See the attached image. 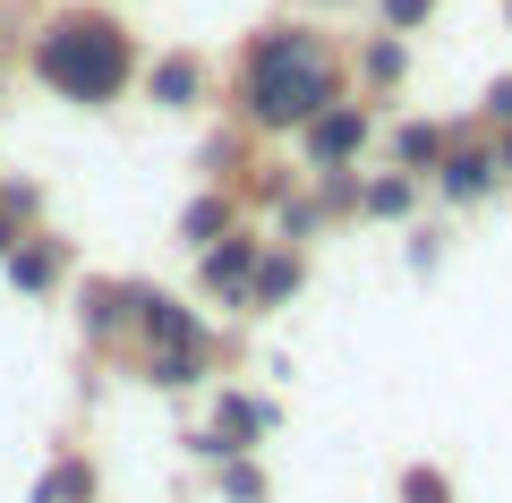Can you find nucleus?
Returning <instances> with one entry per match:
<instances>
[{"label":"nucleus","mask_w":512,"mask_h":503,"mask_svg":"<svg viewBox=\"0 0 512 503\" xmlns=\"http://www.w3.org/2000/svg\"><path fill=\"white\" fill-rule=\"evenodd\" d=\"M342 94H350V60L325 43V26H256L231 77V111L256 137H299Z\"/></svg>","instance_id":"nucleus-1"},{"label":"nucleus","mask_w":512,"mask_h":503,"mask_svg":"<svg viewBox=\"0 0 512 503\" xmlns=\"http://www.w3.org/2000/svg\"><path fill=\"white\" fill-rule=\"evenodd\" d=\"M26 69H35L60 103L103 111V103H120V94L146 77V60H137V35H128L111 9H60V18L26 43Z\"/></svg>","instance_id":"nucleus-2"},{"label":"nucleus","mask_w":512,"mask_h":503,"mask_svg":"<svg viewBox=\"0 0 512 503\" xmlns=\"http://www.w3.org/2000/svg\"><path fill=\"white\" fill-rule=\"evenodd\" d=\"M128 342H137V367H146L154 393H197L214 376V324L180 299V290L137 282V316H128Z\"/></svg>","instance_id":"nucleus-3"},{"label":"nucleus","mask_w":512,"mask_h":503,"mask_svg":"<svg viewBox=\"0 0 512 503\" xmlns=\"http://www.w3.org/2000/svg\"><path fill=\"white\" fill-rule=\"evenodd\" d=\"M376 145V111H367V94H342V103H325L308 128H299V162L316 171H359V154Z\"/></svg>","instance_id":"nucleus-4"},{"label":"nucleus","mask_w":512,"mask_h":503,"mask_svg":"<svg viewBox=\"0 0 512 503\" xmlns=\"http://www.w3.org/2000/svg\"><path fill=\"white\" fill-rule=\"evenodd\" d=\"M427 188H436L444 205H487L495 188H504V162H495V137H453Z\"/></svg>","instance_id":"nucleus-5"},{"label":"nucleus","mask_w":512,"mask_h":503,"mask_svg":"<svg viewBox=\"0 0 512 503\" xmlns=\"http://www.w3.org/2000/svg\"><path fill=\"white\" fill-rule=\"evenodd\" d=\"M256 256H265V239H256V231H231V239H214V248H197V290H205V299H222V307H239V316H248V290H256Z\"/></svg>","instance_id":"nucleus-6"},{"label":"nucleus","mask_w":512,"mask_h":503,"mask_svg":"<svg viewBox=\"0 0 512 503\" xmlns=\"http://www.w3.org/2000/svg\"><path fill=\"white\" fill-rule=\"evenodd\" d=\"M256 435H274V401H248V393H222L214 401V427L197 435L205 461H248Z\"/></svg>","instance_id":"nucleus-7"},{"label":"nucleus","mask_w":512,"mask_h":503,"mask_svg":"<svg viewBox=\"0 0 512 503\" xmlns=\"http://www.w3.org/2000/svg\"><path fill=\"white\" fill-rule=\"evenodd\" d=\"M0 265H9V282H18L26 299H52V290H60V273H69V248H60L52 231H26L18 248L0 256Z\"/></svg>","instance_id":"nucleus-8"},{"label":"nucleus","mask_w":512,"mask_h":503,"mask_svg":"<svg viewBox=\"0 0 512 503\" xmlns=\"http://www.w3.org/2000/svg\"><path fill=\"white\" fill-rule=\"evenodd\" d=\"M128 316H137V282H86V299H77L86 342H128Z\"/></svg>","instance_id":"nucleus-9"},{"label":"nucleus","mask_w":512,"mask_h":503,"mask_svg":"<svg viewBox=\"0 0 512 503\" xmlns=\"http://www.w3.org/2000/svg\"><path fill=\"white\" fill-rule=\"evenodd\" d=\"M137 86H146L163 111H197V103H205V60H197V52H163Z\"/></svg>","instance_id":"nucleus-10"},{"label":"nucleus","mask_w":512,"mask_h":503,"mask_svg":"<svg viewBox=\"0 0 512 503\" xmlns=\"http://www.w3.org/2000/svg\"><path fill=\"white\" fill-rule=\"evenodd\" d=\"M299 282H308V256L265 239V256H256V290H248V316H274L282 299H299Z\"/></svg>","instance_id":"nucleus-11"},{"label":"nucleus","mask_w":512,"mask_h":503,"mask_svg":"<svg viewBox=\"0 0 512 503\" xmlns=\"http://www.w3.org/2000/svg\"><path fill=\"white\" fill-rule=\"evenodd\" d=\"M461 128H444V120H402L393 128V171H410V180H436V162H444V145H453Z\"/></svg>","instance_id":"nucleus-12"},{"label":"nucleus","mask_w":512,"mask_h":503,"mask_svg":"<svg viewBox=\"0 0 512 503\" xmlns=\"http://www.w3.org/2000/svg\"><path fill=\"white\" fill-rule=\"evenodd\" d=\"M402 77H410V43H402V35H384V26H376V35L359 43V94H393Z\"/></svg>","instance_id":"nucleus-13"},{"label":"nucleus","mask_w":512,"mask_h":503,"mask_svg":"<svg viewBox=\"0 0 512 503\" xmlns=\"http://www.w3.org/2000/svg\"><path fill=\"white\" fill-rule=\"evenodd\" d=\"M419 197H427V180H410V171H376V180H359V214L367 222H402Z\"/></svg>","instance_id":"nucleus-14"},{"label":"nucleus","mask_w":512,"mask_h":503,"mask_svg":"<svg viewBox=\"0 0 512 503\" xmlns=\"http://www.w3.org/2000/svg\"><path fill=\"white\" fill-rule=\"evenodd\" d=\"M231 231H239V205H231V188H205V197L180 214V239H188V248H214V239H231Z\"/></svg>","instance_id":"nucleus-15"},{"label":"nucleus","mask_w":512,"mask_h":503,"mask_svg":"<svg viewBox=\"0 0 512 503\" xmlns=\"http://www.w3.org/2000/svg\"><path fill=\"white\" fill-rule=\"evenodd\" d=\"M26 503H94V469L69 452V461H52V469L35 478V495H26Z\"/></svg>","instance_id":"nucleus-16"},{"label":"nucleus","mask_w":512,"mask_h":503,"mask_svg":"<svg viewBox=\"0 0 512 503\" xmlns=\"http://www.w3.org/2000/svg\"><path fill=\"white\" fill-rule=\"evenodd\" d=\"M402 503H453V478L427 469V461H410V469H402Z\"/></svg>","instance_id":"nucleus-17"},{"label":"nucleus","mask_w":512,"mask_h":503,"mask_svg":"<svg viewBox=\"0 0 512 503\" xmlns=\"http://www.w3.org/2000/svg\"><path fill=\"white\" fill-rule=\"evenodd\" d=\"M376 18H384V35H419L436 18V0H376Z\"/></svg>","instance_id":"nucleus-18"},{"label":"nucleus","mask_w":512,"mask_h":503,"mask_svg":"<svg viewBox=\"0 0 512 503\" xmlns=\"http://www.w3.org/2000/svg\"><path fill=\"white\" fill-rule=\"evenodd\" d=\"M222 495L231 503H265V469L256 461H222Z\"/></svg>","instance_id":"nucleus-19"},{"label":"nucleus","mask_w":512,"mask_h":503,"mask_svg":"<svg viewBox=\"0 0 512 503\" xmlns=\"http://www.w3.org/2000/svg\"><path fill=\"white\" fill-rule=\"evenodd\" d=\"M478 111H487V128H512V77H495V86H487V103H478Z\"/></svg>","instance_id":"nucleus-20"},{"label":"nucleus","mask_w":512,"mask_h":503,"mask_svg":"<svg viewBox=\"0 0 512 503\" xmlns=\"http://www.w3.org/2000/svg\"><path fill=\"white\" fill-rule=\"evenodd\" d=\"M18 239H26V222H18V214H9V205H0V256L18 248Z\"/></svg>","instance_id":"nucleus-21"},{"label":"nucleus","mask_w":512,"mask_h":503,"mask_svg":"<svg viewBox=\"0 0 512 503\" xmlns=\"http://www.w3.org/2000/svg\"><path fill=\"white\" fill-rule=\"evenodd\" d=\"M495 162H504V180H512V128H495Z\"/></svg>","instance_id":"nucleus-22"}]
</instances>
